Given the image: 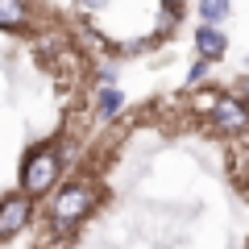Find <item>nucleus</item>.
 <instances>
[{
    "label": "nucleus",
    "mask_w": 249,
    "mask_h": 249,
    "mask_svg": "<svg viewBox=\"0 0 249 249\" xmlns=\"http://www.w3.org/2000/svg\"><path fill=\"white\" fill-rule=\"evenodd\" d=\"M67 150L62 145H54V142H46V145H34V150L25 154V162H21V191L25 196H34V199H42L46 191H54L58 187V178H62V166H67Z\"/></svg>",
    "instance_id": "f03ea898"
},
{
    "label": "nucleus",
    "mask_w": 249,
    "mask_h": 249,
    "mask_svg": "<svg viewBox=\"0 0 249 249\" xmlns=\"http://www.w3.org/2000/svg\"><path fill=\"white\" fill-rule=\"evenodd\" d=\"M199 21H208V25H224V21L232 17V0H199Z\"/></svg>",
    "instance_id": "6e6552de"
},
{
    "label": "nucleus",
    "mask_w": 249,
    "mask_h": 249,
    "mask_svg": "<svg viewBox=\"0 0 249 249\" xmlns=\"http://www.w3.org/2000/svg\"><path fill=\"white\" fill-rule=\"evenodd\" d=\"M100 204V183L96 178H67V183L54 187V196H50V229L54 232H75L83 220L91 216V208Z\"/></svg>",
    "instance_id": "f257e3e1"
},
{
    "label": "nucleus",
    "mask_w": 249,
    "mask_h": 249,
    "mask_svg": "<svg viewBox=\"0 0 249 249\" xmlns=\"http://www.w3.org/2000/svg\"><path fill=\"white\" fill-rule=\"evenodd\" d=\"M79 4H83V9H104L108 0H79Z\"/></svg>",
    "instance_id": "f8f14e48"
},
{
    "label": "nucleus",
    "mask_w": 249,
    "mask_h": 249,
    "mask_svg": "<svg viewBox=\"0 0 249 249\" xmlns=\"http://www.w3.org/2000/svg\"><path fill=\"white\" fill-rule=\"evenodd\" d=\"M25 25H29L25 0H0V29H25Z\"/></svg>",
    "instance_id": "0eeeda50"
},
{
    "label": "nucleus",
    "mask_w": 249,
    "mask_h": 249,
    "mask_svg": "<svg viewBox=\"0 0 249 249\" xmlns=\"http://www.w3.org/2000/svg\"><path fill=\"white\" fill-rule=\"evenodd\" d=\"M29 216H34V196H25V191H13V196L0 199V241L17 237V232H25Z\"/></svg>",
    "instance_id": "20e7f679"
},
{
    "label": "nucleus",
    "mask_w": 249,
    "mask_h": 249,
    "mask_svg": "<svg viewBox=\"0 0 249 249\" xmlns=\"http://www.w3.org/2000/svg\"><path fill=\"white\" fill-rule=\"evenodd\" d=\"M121 108H124V91L116 88V83H104V88L96 91V121H112Z\"/></svg>",
    "instance_id": "423d86ee"
},
{
    "label": "nucleus",
    "mask_w": 249,
    "mask_h": 249,
    "mask_svg": "<svg viewBox=\"0 0 249 249\" xmlns=\"http://www.w3.org/2000/svg\"><path fill=\"white\" fill-rule=\"evenodd\" d=\"M237 96L249 104V75H245V79H237Z\"/></svg>",
    "instance_id": "9b49d317"
},
{
    "label": "nucleus",
    "mask_w": 249,
    "mask_h": 249,
    "mask_svg": "<svg viewBox=\"0 0 249 249\" xmlns=\"http://www.w3.org/2000/svg\"><path fill=\"white\" fill-rule=\"evenodd\" d=\"M208 121H212V129H220V133L229 137H241L249 133V104L241 96H212V104H208Z\"/></svg>",
    "instance_id": "7ed1b4c3"
},
{
    "label": "nucleus",
    "mask_w": 249,
    "mask_h": 249,
    "mask_svg": "<svg viewBox=\"0 0 249 249\" xmlns=\"http://www.w3.org/2000/svg\"><path fill=\"white\" fill-rule=\"evenodd\" d=\"M208 67H212L208 58H196V62H191V71H187V88H196V83H204V79H208Z\"/></svg>",
    "instance_id": "9d476101"
},
{
    "label": "nucleus",
    "mask_w": 249,
    "mask_h": 249,
    "mask_svg": "<svg viewBox=\"0 0 249 249\" xmlns=\"http://www.w3.org/2000/svg\"><path fill=\"white\" fill-rule=\"evenodd\" d=\"M229 54V37H224L220 25H196V58H208V62H220Z\"/></svg>",
    "instance_id": "39448f33"
},
{
    "label": "nucleus",
    "mask_w": 249,
    "mask_h": 249,
    "mask_svg": "<svg viewBox=\"0 0 249 249\" xmlns=\"http://www.w3.org/2000/svg\"><path fill=\"white\" fill-rule=\"evenodd\" d=\"M162 9H166L162 13V29H170L178 17H183V0H162Z\"/></svg>",
    "instance_id": "1a4fd4ad"
}]
</instances>
